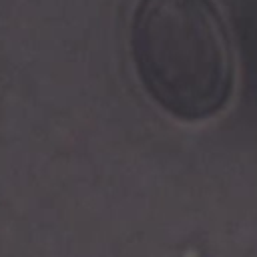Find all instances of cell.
Here are the masks:
<instances>
[{
	"instance_id": "6da1fadb",
	"label": "cell",
	"mask_w": 257,
	"mask_h": 257,
	"mask_svg": "<svg viewBox=\"0 0 257 257\" xmlns=\"http://www.w3.org/2000/svg\"><path fill=\"white\" fill-rule=\"evenodd\" d=\"M131 50L143 86L173 116L201 120L227 104L231 44L211 0H141Z\"/></svg>"
}]
</instances>
